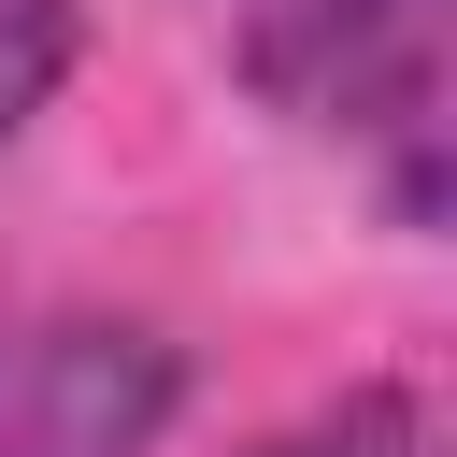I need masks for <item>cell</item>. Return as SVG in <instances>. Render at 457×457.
I'll use <instances>...</instances> for the list:
<instances>
[{"label": "cell", "mask_w": 457, "mask_h": 457, "mask_svg": "<svg viewBox=\"0 0 457 457\" xmlns=\"http://www.w3.org/2000/svg\"><path fill=\"white\" fill-rule=\"evenodd\" d=\"M243 71L271 114L371 143L400 228H443V0H257Z\"/></svg>", "instance_id": "obj_1"}, {"label": "cell", "mask_w": 457, "mask_h": 457, "mask_svg": "<svg viewBox=\"0 0 457 457\" xmlns=\"http://www.w3.org/2000/svg\"><path fill=\"white\" fill-rule=\"evenodd\" d=\"M186 400V357L129 314H57L0 343V457H143Z\"/></svg>", "instance_id": "obj_2"}, {"label": "cell", "mask_w": 457, "mask_h": 457, "mask_svg": "<svg viewBox=\"0 0 457 457\" xmlns=\"http://www.w3.org/2000/svg\"><path fill=\"white\" fill-rule=\"evenodd\" d=\"M57 71H71V0H0V143L57 100Z\"/></svg>", "instance_id": "obj_3"}, {"label": "cell", "mask_w": 457, "mask_h": 457, "mask_svg": "<svg viewBox=\"0 0 457 457\" xmlns=\"http://www.w3.org/2000/svg\"><path fill=\"white\" fill-rule=\"evenodd\" d=\"M271 457H428V414L414 400H343L314 443H271Z\"/></svg>", "instance_id": "obj_4"}]
</instances>
